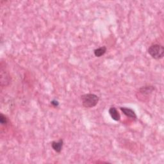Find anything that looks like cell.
Wrapping results in <instances>:
<instances>
[{
    "label": "cell",
    "instance_id": "cell-1",
    "mask_svg": "<svg viewBox=\"0 0 164 164\" xmlns=\"http://www.w3.org/2000/svg\"><path fill=\"white\" fill-rule=\"evenodd\" d=\"M82 104L85 108H92L97 105L100 98L99 97L94 94H85L81 97Z\"/></svg>",
    "mask_w": 164,
    "mask_h": 164
},
{
    "label": "cell",
    "instance_id": "cell-2",
    "mask_svg": "<svg viewBox=\"0 0 164 164\" xmlns=\"http://www.w3.org/2000/svg\"><path fill=\"white\" fill-rule=\"evenodd\" d=\"M147 52L153 58L159 60L163 57L164 48L160 44H153L149 47Z\"/></svg>",
    "mask_w": 164,
    "mask_h": 164
},
{
    "label": "cell",
    "instance_id": "cell-3",
    "mask_svg": "<svg viewBox=\"0 0 164 164\" xmlns=\"http://www.w3.org/2000/svg\"><path fill=\"white\" fill-rule=\"evenodd\" d=\"M154 89V87L151 86H146L142 87L139 89L137 92V94H139V96L137 97L138 98L139 97H142V98H144V97L145 96H150L153 92Z\"/></svg>",
    "mask_w": 164,
    "mask_h": 164
},
{
    "label": "cell",
    "instance_id": "cell-4",
    "mask_svg": "<svg viewBox=\"0 0 164 164\" xmlns=\"http://www.w3.org/2000/svg\"><path fill=\"white\" fill-rule=\"evenodd\" d=\"M64 144V141L62 139H60L58 141H53L51 143V147L53 150L57 153H61Z\"/></svg>",
    "mask_w": 164,
    "mask_h": 164
},
{
    "label": "cell",
    "instance_id": "cell-5",
    "mask_svg": "<svg viewBox=\"0 0 164 164\" xmlns=\"http://www.w3.org/2000/svg\"><path fill=\"white\" fill-rule=\"evenodd\" d=\"M120 109L125 115H126L128 117H130L133 119H135V120L137 119V115L135 113V111H134L133 110L129 108H126V107H121Z\"/></svg>",
    "mask_w": 164,
    "mask_h": 164
},
{
    "label": "cell",
    "instance_id": "cell-6",
    "mask_svg": "<svg viewBox=\"0 0 164 164\" xmlns=\"http://www.w3.org/2000/svg\"><path fill=\"white\" fill-rule=\"evenodd\" d=\"M109 114L111 119L115 121H119L121 119V115L115 107H111L109 109Z\"/></svg>",
    "mask_w": 164,
    "mask_h": 164
},
{
    "label": "cell",
    "instance_id": "cell-7",
    "mask_svg": "<svg viewBox=\"0 0 164 164\" xmlns=\"http://www.w3.org/2000/svg\"><path fill=\"white\" fill-rule=\"evenodd\" d=\"M107 47H105V46H102V47H100L98 49H96L94 51V55L96 57H101L105 54V53L107 52Z\"/></svg>",
    "mask_w": 164,
    "mask_h": 164
},
{
    "label": "cell",
    "instance_id": "cell-8",
    "mask_svg": "<svg viewBox=\"0 0 164 164\" xmlns=\"http://www.w3.org/2000/svg\"><path fill=\"white\" fill-rule=\"evenodd\" d=\"M7 122H8L7 118L5 117V115L1 114V115H0V123H1L2 125H5L6 124Z\"/></svg>",
    "mask_w": 164,
    "mask_h": 164
},
{
    "label": "cell",
    "instance_id": "cell-9",
    "mask_svg": "<svg viewBox=\"0 0 164 164\" xmlns=\"http://www.w3.org/2000/svg\"><path fill=\"white\" fill-rule=\"evenodd\" d=\"M51 103H52V105H55V107H57V106L58 105V101H53L51 102Z\"/></svg>",
    "mask_w": 164,
    "mask_h": 164
}]
</instances>
